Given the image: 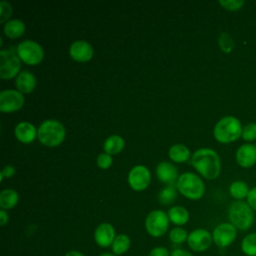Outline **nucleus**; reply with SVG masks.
I'll return each mask as SVG.
<instances>
[{
	"mask_svg": "<svg viewBox=\"0 0 256 256\" xmlns=\"http://www.w3.org/2000/svg\"><path fill=\"white\" fill-rule=\"evenodd\" d=\"M219 4L222 7H224L226 10L236 11V10H239L244 5V1L243 0H228V1L220 0Z\"/></svg>",
	"mask_w": 256,
	"mask_h": 256,
	"instance_id": "obj_31",
	"label": "nucleus"
},
{
	"mask_svg": "<svg viewBox=\"0 0 256 256\" xmlns=\"http://www.w3.org/2000/svg\"><path fill=\"white\" fill-rule=\"evenodd\" d=\"M169 157L177 163L185 162L190 157V151L186 146L181 144H176L170 148Z\"/></svg>",
	"mask_w": 256,
	"mask_h": 256,
	"instance_id": "obj_23",
	"label": "nucleus"
},
{
	"mask_svg": "<svg viewBox=\"0 0 256 256\" xmlns=\"http://www.w3.org/2000/svg\"><path fill=\"white\" fill-rule=\"evenodd\" d=\"M97 164L102 169H107L112 164V157L108 153H102L97 158Z\"/></svg>",
	"mask_w": 256,
	"mask_h": 256,
	"instance_id": "obj_33",
	"label": "nucleus"
},
{
	"mask_svg": "<svg viewBox=\"0 0 256 256\" xmlns=\"http://www.w3.org/2000/svg\"><path fill=\"white\" fill-rule=\"evenodd\" d=\"M213 242L212 234L202 228L193 230L187 238L188 246L195 252H203L207 250Z\"/></svg>",
	"mask_w": 256,
	"mask_h": 256,
	"instance_id": "obj_10",
	"label": "nucleus"
},
{
	"mask_svg": "<svg viewBox=\"0 0 256 256\" xmlns=\"http://www.w3.org/2000/svg\"><path fill=\"white\" fill-rule=\"evenodd\" d=\"M247 203L253 209V211H256V187L249 190L247 195Z\"/></svg>",
	"mask_w": 256,
	"mask_h": 256,
	"instance_id": "obj_34",
	"label": "nucleus"
},
{
	"mask_svg": "<svg viewBox=\"0 0 256 256\" xmlns=\"http://www.w3.org/2000/svg\"><path fill=\"white\" fill-rule=\"evenodd\" d=\"M188 233L185 229L181 227H175L169 232V239L174 244H181L188 238Z\"/></svg>",
	"mask_w": 256,
	"mask_h": 256,
	"instance_id": "obj_28",
	"label": "nucleus"
},
{
	"mask_svg": "<svg viewBox=\"0 0 256 256\" xmlns=\"http://www.w3.org/2000/svg\"><path fill=\"white\" fill-rule=\"evenodd\" d=\"M16 138L23 143H30L36 137V129L34 125L29 122H21L15 127Z\"/></svg>",
	"mask_w": 256,
	"mask_h": 256,
	"instance_id": "obj_18",
	"label": "nucleus"
},
{
	"mask_svg": "<svg viewBox=\"0 0 256 256\" xmlns=\"http://www.w3.org/2000/svg\"><path fill=\"white\" fill-rule=\"evenodd\" d=\"M170 256H193L190 252L186 251V250H183V249H176L174 250Z\"/></svg>",
	"mask_w": 256,
	"mask_h": 256,
	"instance_id": "obj_37",
	"label": "nucleus"
},
{
	"mask_svg": "<svg viewBox=\"0 0 256 256\" xmlns=\"http://www.w3.org/2000/svg\"><path fill=\"white\" fill-rule=\"evenodd\" d=\"M229 192L233 198H235L237 200H241V199L247 197V195L249 193V189L245 182L234 181L229 187Z\"/></svg>",
	"mask_w": 256,
	"mask_h": 256,
	"instance_id": "obj_26",
	"label": "nucleus"
},
{
	"mask_svg": "<svg viewBox=\"0 0 256 256\" xmlns=\"http://www.w3.org/2000/svg\"><path fill=\"white\" fill-rule=\"evenodd\" d=\"M17 55L24 63L28 65H36L42 61L44 52L37 42L25 40L18 45Z\"/></svg>",
	"mask_w": 256,
	"mask_h": 256,
	"instance_id": "obj_8",
	"label": "nucleus"
},
{
	"mask_svg": "<svg viewBox=\"0 0 256 256\" xmlns=\"http://www.w3.org/2000/svg\"><path fill=\"white\" fill-rule=\"evenodd\" d=\"M100 256H116L115 254H111V253H105V254H102Z\"/></svg>",
	"mask_w": 256,
	"mask_h": 256,
	"instance_id": "obj_40",
	"label": "nucleus"
},
{
	"mask_svg": "<svg viewBox=\"0 0 256 256\" xmlns=\"http://www.w3.org/2000/svg\"><path fill=\"white\" fill-rule=\"evenodd\" d=\"M169 220L176 225H184L189 220L188 211L182 206H174L168 211Z\"/></svg>",
	"mask_w": 256,
	"mask_h": 256,
	"instance_id": "obj_19",
	"label": "nucleus"
},
{
	"mask_svg": "<svg viewBox=\"0 0 256 256\" xmlns=\"http://www.w3.org/2000/svg\"><path fill=\"white\" fill-rule=\"evenodd\" d=\"M130 247V239L125 234H119L112 243V251L115 255H122L128 251Z\"/></svg>",
	"mask_w": 256,
	"mask_h": 256,
	"instance_id": "obj_25",
	"label": "nucleus"
},
{
	"mask_svg": "<svg viewBox=\"0 0 256 256\" xmlns=\"http://www.w3.org/2000/svg\"><path fill=\"white\" fill-rule=\"evenodd\" d=\"M12 13V8L11 5L6 2V1H1L0 2V22L4 23Z\"/></svg>",
	"mask_w": 256,
	"mask_h": 256,
	"instance_id": "obj_32",
	"label": "nucleus"
},
{
	"mask_svg": "<svg viewBox=\"0 0 256 256\" xmlns=\"http://www.w3.org/2000/svg\"><path fill=\"white\" fill-rule=\"evenodd\" d=\"M69 53L74 60L86 62L92 58L93 48L88 42L84 40H77L71 44Z\"/></svg>",
	"mask_w": 256,
	"mask_h": 256,
	"instance_id": "obj_13",
	"label": "nucleus"
},
{
	"mask_svg": "<svg viewBox=\"0 0 256 256\" xmlns=\"http://www.w3.org/2000/svg\"><path fill=\"white\" fill-rule=\"evenodd\" d=\"M15 173V168L12 165H8L4 167V169L1 172V175L4 177H11Z\"/></svg>",
	"mask_w": 256,
	"mask_h": 256,
	"instance_id": "obj_36",
	"label": "nucleus"
},
{
	"mask_svg": "<svg viewBox=\"0 0 256 256\" xmlns=\"http://www.w3.org/2000/svg\"><path fill=\"white\" fill-rule=\"evenodd\" d=\"M24 30L25 24L19 19L10 20L4 25V33L9 38L20 37L24 33Z\"/></svg>",
	"mask_w": 256,
	"mask_h": 256,
	"instance_id": "obj_20",
	"label": "nucleus"
},
{
	"mask_svg": "<svg viewBox=\"0 0 256 256\" xmlns=\"http://www.w3.org/2000/svg\"><path fill=\"white\" fill-rule=\"evenodd\" d=\"M20 58L14 52V49L1 50L0 52V77L2 79L13 78L20 70Z\"/></svg>",
	"mask_w": 256,
	"mask_h": 256,
	"instance_id": "obj_7",
	"label": "nucleus"
},
{
	"mask_svg": "<svg viewBox=\"0 0 256 256\" xmlns=\"http://www.w3.org/2000/svg\"><path fill=\"white\" fill-rule=\"evenodd\" d=\"M65 256H84L81 252L79 251H76V250H72V251H69L65 254Z\"/></svg>",
	"mask_w": 256,
	"mask_h": 256,
	"instance_id": "obj_39",
	"label": "nucleus"
},
{
	"mask_svg": "<svg viewBox=\"0 0 256 256\" xmlns=\"http://www.w3.org/2000/svg\"><path fill=\"white\" fill-rule=\"evenodd\" d=\"M115 237V230L109 223L100 224L94 233V239L100 247H108L112 245Z\"/></svg>",
	"mask_w": 256,
	"mask_h": 256,
	"instance_id": "obj_15",
	"label": "nucleus"
},
{
	"mask_svg": "<svg viewBox=\"0 0 256 256\" xmlns=\"http://www.w3.org/2000/svg\"><path fill=\"white\" fill-rule=\"evenodd\" d=\"M237 236V229L231 223H221L217 225L213 232L212 238L213 242L221 248H225L230 246L236 239Z\"/></svg>",
	"mask_w": 256,
	"mask_h": 256,
	"instance_id": "obj_9",
	"label": "nucleus"
},
{
	"mask_svg": "<svg viewBox=\"0 0 256 256\" xmlns=\"http://www.w3.org/2000/svg\"><path fill=\"white\" fill-rule=\"evenodd\" d=\"M241 122L233 116L221 118L214 127V137L220 143H230L242 136Z\"/></svg>",
	"mask_w": 256,
	"mask_h": 256,
	"instance_id": "obj_3",
	"label": "nucleus"
},
{
	"mask_svg": "<svg viewBox=\"0 0 256 256\" xmlns=\"http://www.w3.org/2000/svg\"><path fill=\"white\" fill-rule=\"evenodd\" d=\"M16 87L21 93H30L36 86V78L29 71H22L15 80Z\"/></svg>",
	"mask_w": 256,
	"mask_h": 256,
	"instance_id": "obj_17",
	"label": "nucleus"
},
{
	"mask_svg": "<svg viewBox=\"0 0 256 256\" xmlns=\"http://www.w3.org/2000/svg\"><path fill=\"white\" fill-rule=\"evenodd\" d=\"M228 218L237 230L247 231L254 223V212L248 203L236 200L229 206Z\"/></svg>",
	"mask_w": 256,
	"mask_h": 256,
	"instance_id": "obj_2",
	"label": "nucleus"
},
{
	"mask_svg": "<svg viewBox=\"0 0 256 256\" xmlns=\"http://www.w3.org/2000/svg\"><path fill=\"white\" fill-rule=\"evenodd\" d=\"M176 187L178 191L191 200L200 199L205 191L203 181L194 173L186 172L177 179Z\"/></svg>",
	"mask_w": 256,
	"mask_h": 256,
	"instance_id": "obj_5",
	"label": "nucleus"
},
{
	"mask_svg": "<svg viewBox=\"0 0 256 256\" xmlns=\"http://www.w3.org/2000/svg\"><path fill=\"white\" fill-rule=\"evenodd\" d=\"M104 150L108 154H118L124 147V140L119 135L109 136L104 142Z\"/></svg>",
	"mask_w": 256,
	"mask_h": 256,
	"instance_id": "obj_21",
	"label": "nucleus"
},
{
	"mask_svg": "<svg viewBox=\"0 0 256 256\" xmlns=\"http://www.w3.org/2000/svg\"><path fill=\"white\" fill-rule=\"evenodd\" d=\"M241 251L246 256H256V232L249 233L241 241Z\"/></svg>",
	"mask_w": 256,
	"mask_h": 256,
	"instance_id": "obj_24",
	"label": "nucleus"
},
{
	"mask_svg": "<svg viewBox=\"0 0 256 256\" xmlns=\"http://www.w3.org/2000/svg\"><path fill=\"white\" fill-rule=\"evenodd\" d=\"M148 256H170V254L165 247H155L149 252Z\"/></svg>",
	"mask_w": 256,
	"mask_h": 256,
	"instance_id": "obj_35",
	"label": "nucleus"
},
{
	"mask_svg": "<svg viewBox=\"0 0 256 256\" xmlns=\"http://www.w3.org/2000/svg\"><path fill=\"white\" fill-rule=\"evenodd\" d=\"M18 202V194L13 189H5L0 193V207L4 209L13 208Z\"/></svg>",
	"mask_w": 256,
	"mask_h": 256,
	"instance_id": "obj_22",
	"label": "nucleus"
},
{
	"mask_svg": "<svg viewBox=\"0 0 256 256\" xmlns=\"http://www.w3.org/2000/svg\"><path fill=\"white\" fill-rule=\"evenodd\" d=\"M245 141H253L256 139V123H248L242 131L241 136Z\"/></svg>",
	"mask_w": 256,
	"mask_h": 256,
	"instance_id": "obj_30",
	"label": "nucleus"
},
{
	"mask_svg": "<svg viewBox=\"0 0 256 256\" xmlns=\"http://www.w3.org/2000/svg\"><path fill=\"white\" fill-rule=\"evenodd\" d=\"M169 226V217L162 210H153L151 211L145 221V227L147 232L153 237L163 236Z\"/></svg>",
	"mask_w": 256,
	"mask_h": 256,
	"instance_id": "obj_6",
	"label": "nucleus"
},
{
	"mask_svg": "<svg viewBox=\"0 0 256 256\" xmlns=\"http://www.w3.org/2000/svg\"><path fill=\"white\" fill-rule=\"evenodd\" d=\"M37 137L45 146H57L62 143L65 138V128L57 120H46L38 128Z\"/></svg>",
	"mask_w": 256,
	"mask_h": 256,
	"instance_id": "obj_4",
	"label": "nucleus"
},
{
	"mask_svg": "<svg viewBox=\"0 0 256 256\" xmlns=\"http://www.w3.org/2000/svg\"><path fill=\"white\" fill-rule=\"evenodd\" d=\"M177 197V194H176V191L174 189L173 186H168L167 188L163 189L160 194H159V201L164 204V205H167V204H170L172 203L175 198Z\"/></svg>",
	"mask_w": 256,
	"mask_h": 256,
	"instance_id": "obj_29",
	"label": "nucleus"
},
{
	"mask_svg": "<svg viewBox=\"0 0 256 256\" xmlns=\"http://www.w3.org/2000/svg\"><path fill=\"white\" fill-rule=\"evenodd\" d=\"M236 161L243 168H249L256 163V146L243 144L236 152Z\"/></svg>",
	"mask_w": 256,
	"mask_h": 256,
	"instance_id": "obj_14",
	"label": "nucleus"
},
{
	"mask_svg": "<svg viewBox=\"0 0 256 256\" xmlns=\"http://www.w3.org/2000/svg\"><path fill=\"white\" fill-rule=\"evenodd\" d=\"M24 104V96L20 91L4 90L0 93V110L5 113L19 110Z\"/></svg>",
	"mask_w": 256,
	"mask_h": 256,
	"instance_id": "obj_11",
	"label": "nucleus"
},
{
	"mask_svg": "<svg viewBox=\"0 0 256 256\" xmlns=\"http://www.w3.org/2000/svg\"><path fill=\"white\" fill-rule=\"evenodd\" d=\"M150 172L147 167L137 165L131 169L128 175V183L130 187L136 191L144 190L150 183Z\"/></svg>",
	"mask_w": 256,
	"mask_h": 256,
	"instance_id": "obj_12",
	"label": "nucleus"
},
{
	"mask_svg": "<svg viewBox=\"0 0 256 256\" xmlns=\"http://www.w3.org/2000/svg\"><path fill=\"white\" fill-rule=\"evenodd\" d=\"M191 164L206 179H215L220 174L221 165L219 156L210 148H201L194 152Z\"/></svg>",
	"mask_w": 256,
	"mask_h": 256,
	"instance_id": "obj_1",
	"label": "nucleus"
},
{
	"mask_svg": "<svg viewBox=\"0 0 256 256\" xmlns=\"http://www.w3.org/2000/svg\"><path fill=\"white\" fill-rule=\"evenodd\" d=\"M156 174L160 181L172 186L178 177L176 167L169 162H161L157 165Z\"/></svg>",
	"mask_w": 256,
	"mask_h": 256,
	"instance_id": "obj_16",
	"label": "nucleus"
},
{
	"mask_svg": "<svg viewBox=\"0 0 256 256\" xmlns=\"http://www.w3.org/2000/svg\"><path fill=\"white\" fill-rule=\"evenodd\" d=\"M8 222V214L5 212V210L0 211V224L4 226Z\"/></svg>",
	"mask_w": 256,
	"mask_h": 256,
	"instance_id": "obj_38",
	"label": "nucleus"
},
{
	"mask_svg": "<svg viewBox=\"0 0 256 256\" xmlns=\"http://www.w3.org/2000/svg\"><path fill=\"white\" fill-rule=\"evenodd\" d=\"M218 42H219V46H220L221 50L225 53H230L235 46V42H234L232 36L227 32H223L219 36Z\"/></svg>",
	"mask_w": 256,
	"mask_h": 256,
	"instance_id": "obj_27",
	"label": "nucleus"
}]
</instances>
